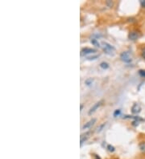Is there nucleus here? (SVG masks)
Returning <instances> with one entry per match:
<instances>
[{
  "label": "nucleus",
  "mask_w": 145,
  "mask_h": 159,
  "mask_svg": "<svg viewBox=\"0 0 145 159\" xmlns=\"http://www.w3.org/2000/svg\"><path fill=\"white\" fill-rule=\"evenodd\" d=\"M141 111V107L140 105L139 104H134V105L132 106L131 108V113H133V114H138V113H140Z\"/></svg>",
  "instance_id": "nucleus-5"
},
{
  "label": "nucleus",
  "mask_w": 145,
  "mask_h": 159,
  "mask_svg": "<svg viewBox=\"0 0 145 159\" xmlns=\"http://www.w3.org/2000/svg\"><path fill=\"white\" fill-rule=\"evenodd\" d=\"M82 108H83V105H81V111L82 110Z\"/></svg>",
  "instance_id": "nucleus-20"
},
{
  "label": "nucleus",
  "mask_w": 145,
  "mask_h": 159,
  "mask_svg": "<svg viewBox=\"0 0 145 159\" xmlns=\"http://www.w3.org/2000/svg\"><path fill=\"white\" fill-rule=\"evenodd\" d=\"M88 135H89V133H86V134H82L81 136V145H82V144H83L85 141L87 140V138L89 137Z\"/></svg>",
  "instance_id": "nucleus-9"
},
{
  "label": "nucleus",
  "mask_w": 145,
  "mask_h": 159,
  "mask_svg": "<svg viewBox=\"0 0 145 159\" xmlns=\"http://www.w3.org/2000/svg\"><path fill=\"white\" fill-rule=\"evenodd\" d=\"M140 3H141L142 7H144V8H145V0H143V1H140Z\"/></svg>",
  "instance_id": "nucleus-18"
},
{
  "label": "nucleus",
  "mask_w": 145,
  "mask_h": 159,
  "mask_svg": "<svg viewBox=\"0 0 145 159\" xmlns=\"http://www.w3.org/2000/svg\"><path fill=\"white\" fill-rule=\"evenodd\" d=\"M102 45H103V51L108 55H114V47L113 46H111V44H109L108 43L103 42L102 43Z\"/></svg>",
  "instance_id": "nucleus-1"
},
{
  "label": "nucleus",
  "mask_w": 145,
  "mask_h": 159,
  "mask_svg": "<svg viewBox=\"0 0 145 159\" xmlns=\"http://www.w3.org/2000/svg\"><path fill=\"white\" fill-rule=\"evenodd\" d=\"M101 105H102V101H98V102H97L95 105H94L93 107H92L90 109H89V113H88V114L89 115H91L92 113H94L95 111L100 106H101Z\"/></svg>",
  "instance_id": "nucleus-7"
},
{
  "label": "nucleus",
  "mask_w": 145,
  "mask_h": 159,
  "mask_svg": "<svg viewBox=\"0 0 145 159\" xmlns=\"http://www.w3.org/2000/svg\"><path fill=\"white\" fill-rule=\"evenodd\" d=\"M139 74L142 77L145 78V70H139Z\"/></svg>",
  "instance_id": "nucleus-15"
},
{
  "label": "nucleus",
  "mask_w": 145,
  "mask_h": 159,
  "mask_svg": "<svg viewBox=\"0 0 145 159\" xmlns=\"http://www.w3.org/2000/svg\"><path fill=\"white\" fill-rule=\"evenodd\" d=\"M96 52V50L94 48H89V47H85V48H82L81 51V55H88V54H91V53H94Z\"/></svg>",
  "instance_id": "nucleus-4"
},
{
  "label": "nucleus",
  "mask_w": 145,
  "mask_h": 159,
  "mask_svg": "<svg viewBox=\"0 0 145 159\" xmlns=\"http://www.w3.org/2000/svg\"><path fill=\"white\" fill-rule=\"evenodd\" d=\"M94 82V79H92V78H89V79H87L86 81H85V84H86V85H88V86H89L90 84H92V83Z\"/></svg>",
  "instance_id": "nucleus-11"
},
{
  "label": "nucleus",
  "mask_w": 145,
  "mask_h": 159,
  "mask_svg": "<svg viewBox=\"0 0 145 159\" xmlns=\"http://www.w3.org/2000/svg\"><path fill=\"white\" fill-rule=\"evenodd\" d=\"M107 149H108V150L110 151V152H114V146H112L111 145H107Z\"/></svg>",
  "instance_id": "nucleus-14"
},
{
  "label": "nucleus",
  "mask_w": 145,
  "mask_h": 159,
  "mask_svg": "<svg viewBox=\"0 0 145 159\" xmlns=\"http://www.w3.org/2000/svg\"><path fill=\"white\" fill-rule=\"evenodd\" d=\"M120 59L125 63H130V62L132 61V57L128 52H122L121 55H120Z\"/></svg>",
  "instance_id": "nucleus-2"
},
{
  "label": "nucleus",
  "mask_w": 145,
  "mask_h": 159,
  "mask_svg": "<svg viewBox=\"0 0 145 159\" xmlns=\"http://www.w3.org/2000/svg\"><path fill=\"white\" fill-rule=\"evenodd\" d=\"M120 114H121V110L120 109H116L114 113V117H119Z\"/></svg>",
  "instance_id": "nucleus-13"
},
{
  "label": "nucleus",
  "mask_w": 145,
  "mask_h": 159,
  "mask_svg": "<svg viewBox=\"0 0 145 159\" xmlns=\"http://www.w3.org/2000/svg\"><path fill=\"white\" fill-rule=\"evenodd\" d=\"M105 125H106V123L102 124V125H100V127H99V128H97V132H101V131L102 130V129H103V127H104Z\"/></svg>",
  "instance_id": "nucleus-16"
},
{
  "label": "nucleus",
  "mask_w": 145,
  "mask_h": 159,
  "mask_svg": "<svg viewBox=\"0 0 145 159\" xmlns=\"http://www.w3.org/2000/svg\"><path fill=\"white\" fill-rule=\"evenodd\" d=\"M100 67H101V68L102 69H107L109 68V64L106 62H102L100 64Z\"/></svg>",
  "instance_id": "nucleus-10"
},
{
  "label": "nucleus",
  "mask_w": 145,
  "mask_h": 159,
  "mask_svg": "<svg viewBox=\"0 0 145 159\" xmlns=\"http://www.w3.org/2000/svg\"><path fill=\"white\" fill-rule=\"evenodd\" d=\"M139 36H140V35H139V33L137 31H132L128 35L129 39L131 40H136L137 39H139Z\"/></svg>",
  "instance_id": "nucleus-3"
},
{
  "label": "nucleus",
  "mask_w": 145,
  "mask_h": 159,
  "mask_svg": "<svg viewBox=\"0 0 145 159\" xmlns=\"http://www.w3.org/2000/svg\"><path fill=\"white\" fill-rule=\"evenodd\" d=\"M91 44H94V46H96V47H100V44L98 43V41H97V40L95 39H91Z\"/></svg>",
  "instance_id": "nucleus-12"
},
{
  "label": "nucleus",
  "mask_w": 145,
  "mask_h": 159,
  "mask_svg": "<svg viewBox=\"0 0 145 159\" xmlns=\"http://www.w3.org/2000/svg\"><path fill=\"white\" fill-rule=\"evenodd\" d=\"M98 56H99V55H94V56L88 57V58H87V59H88V60H95L96 58H97V57H98Z\"/></svg>",
  "instance_id": "nucleus-17"
},
{
  "label": "nucleus",
  "mask_w": 145,
  "mask_h": 159,
  "mask_svg": "<svg viewBox=\"0 0 145 159\" xmlns=\"http://www.w3.org/2000/svg\"><path fill=\"white\" fill-rule=\"evenodd\" d=\"M142 56L144 57V59H145V47L142 50Z\"/></svg>",
  "instance_id": "nucleus-19"
},
{
  "label": "nucleus",
  "mask_w": 145,
  "mask_h": 159,
  "mask_svg": "<svg viewBox=\"0 0 145 159\" xmlns=\"http://www.w3.org/2000/svg\"><path fill=\"white\" fill-rule=\"evenodd\" d=\"M139 150L142 153H145V141H142V142L139 143Z\"/></svg>",
  "instance_id": "nucleus-8"
},
{
  "label": "nucleus",
  "mask_w": 145,
  "mask_h": 159,
  "mask_svg": "<svg viewBox=\"0 0 145 159\" xmlns=\"http://www.w3.org/2000/svg\"><path fill=\"white\" fill-rule=\"evenodd\" d=\"M95 122H96V119H95V118H93V119H91L90 121H89L88 122L86 123L83 126H82V129H86L90 128L91 126L93 125Z\"/></svg>",
  "instance_id": "nucleus-6"
}]
</instances>
